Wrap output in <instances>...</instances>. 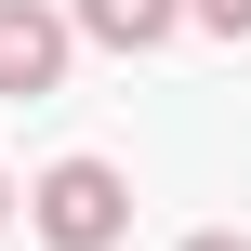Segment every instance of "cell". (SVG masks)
<instances>
[{"label":"cell","instance_id":"obj_1","mask_svg":"<svg viewBox=\"0 0 251 251\" xmlns=\"http://www.w3.org/2000/svg\"><path fill=\"white\" fill-rule=\"evenodd\" d=\"M26 225H40L53 251H119L132 238V185H119L106 159H53V172L26 185Z\"/></svg>","mask_w":251,"mask_h":251},{"label":"cell","instance_id":"obj_2","mask_svg":"<svg viewBox=\"0 0 251 251\" xmlns=\"http://www.w3.org/2000/svg\"><path fill=\"white\" fill-rule=\"evenodd\" d=\"M66 79V13H40V0H0V93L26 106V93H53Z\"/></svg>","mask_w":251,"mask_h":251},{"label":"cell","instance_id":"obj_3","mask_svg":"<svg viewBox=\"0 0 251 251\" xmlns=\"http://www.w3.org/2000/svg\"><path fill=\"white\" fill-rule=\"evenodd\" d=\"M79 26H93L106 53H159V40L185 26V0H79Z\"/></svg>","mask_w":251,"mask_h":251},{"label":"cell","instance_id":"obj_4","mask_svg":"<svg viewBox=\"0 0 251 251\" xmlns=\"http://www.w3.org/2000/svg\"><path fill=\"white\" fill-rule=\"evenodd\" d=\"M185 13H199V26H225V40L251 26V0H185Z\"/></svg>","mask_w":251,"mask_h":251},{"label":"cell","instance_id":"obj_5","mask_svg":"<svg viewBox=\"0 0 251 251\" xmlns=\"http://www.w3.org/2000/svg\"><path fill=\"white\" fill-rule=\"evenodd\" d=\"M185 251H251V238H225V225H212V238H185Z\"/></svg>","mask_w":251,"mask_h":251},{"label":"cell","instance_id":"obj_6","mask_svg":"<svg viewBox=\"0 0 251 251\" xmlns=\"http://www.w3.org/2000/svg\"><path fill=\"white\" fill-rule=\"evenodd\" d=\"M0 225H13V172H0Z\"/></svg>","mask_w":251,"mask_h":251}]
</instances>
